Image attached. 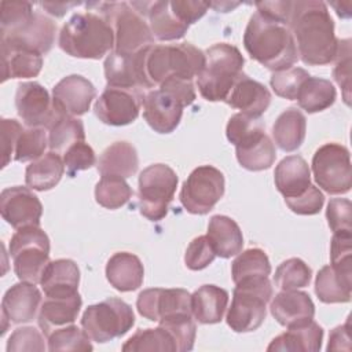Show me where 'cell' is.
<instances>
[{
	"instance_id": "cell-1",
	"label": "cell",
	"mask_w": 352,
	"mask_h": 352,
	"mask_svg": "<svg viewBox=\"0 0 352 352\" xmlns=\"http://www.w3.org/2000/svg\"><path fill=\"white\" fill-rule=\"evenodd\" d=\"M289 29L293 33L298 58L311 66H322L334 60L338 38L334 22L323 1H293Z\"/></svg>"
},
{
	"instance_id": "cell-2",
	"label": "cell",
	"mask_w": 352,
	"mask_h": 352,
	"mask_svg": "<svg viewBox=\"0 0 352 352\" xmlns=\"http://www.w3.org/2000/svg\"><path fill=\"white\" fill-rule=\"evenodd\" d=\"M243 47L252 59L272 72L290 69L298 60L292 30L258 11L246 25Z\"/></svg>"
},
{
	"instance_id": "cell-3",
	"label": "cell",
	"mask_w": 352,
	"mask_h": 352,
	"mask_svg": "<svg viewBox=\"0 0 352 352\" xmlns=\"http://www.w3.org/2000/svg\"><path fill=\"white\" fill-rule=\"evenodd\" d=\"M58 44L70 56L100 59L114 50V32L100 14L78 12L60 29Z\"/></svg>"
},
{
	"instance_id": "cell-4",
	"label": "cell",
	"mask_w": 352,
	"mask_h": 352,
	"mask_svg": "<svg viewBox=\"0 0 352 352\" xmlns=\"http://www.w3.org/2000/svg\"><path fill=\"white\" fill-rule=\"evenodd\" d=\"M144 74L154 88L169 77L191 80L198 77L205 66V52L191 43L173 45H150L143 50Z\"/></svg>"
},
{
	"instance_id": "cell-5",
	"label": "cell",
	"mask_w": 352,
	"mask_h": 352,
	"mask_svg": "<svg viewBox=\"0 0 352 352\" xmlns=\"http://www.w3.org/2000/svg\"><path fill=\"white\" fill-rule=\"evenodd\" d=\"M245 59L241 51L228 43H217L205 51V66L197 77V85L204 99L226 100L243 73Z\"/></svg>"
},
{
	"instance_id": "cell-6",
	"label": "cell",
	"mask_w": 352,
	"mask_h": 352,
	"mask_svg": "<svg viewBox=\"0 0 352 352\" xmlns=\"http://www.w3.org/2000/svg\"><path fill=\"white\" fill-rule=\"evenodd\" d=\"M272 285L268 278L235 283L232 301L227 311V324L235 333L257 330L267 315V304L272 298Z\"/></svg>"
},
{
	"instance_id": "cell-7",
	"label": "cell",
	"mask_w": 352,
	"mask_h": 352,
	"mask_svg": "<svg viewBox=\"0 0 352 352\" xmlns=\"http://www.w3.org/2000/svg\"><path fill=\"white\" fill-rule=\"evenodd\" d=\"M98 14L104 16L114 32L116 52L132 55L154 44L150 26L144 16L131 3H95Z\"/></svg>"
},
{
	"instance_id": "cell-8",
	"label": "cell",
	"mask_w": 352,
	"mask_h": 352,
	"mask_svg": "<svg viewBox=\"0 0 352 352\" xmlns=\"http://www.w3.org/2000/svg\"><path fill=\"white\" fill-rule=\"evenodd\" d=\"M10 254L19 280L40 283L50 263V238L40 227L19 228L11 238Z\"/></svg>"
},
{
	"instance_id": "cell-9",
	"label": "cell",
	"mask_w": 352,
	"mask_h": 352,
	"mask_svg": "<svg viewBox=\"0 0 352 352\" xmlns=\"http://www.w3.org/2000/svg\"><path fill=\"white\" fill-rule=\"evenodd\" d=\"M176 172L165 164H153L139 175V210L151 220L158 221L168 213L177 187Z\"/></svg>"
},
{
	"instance_id": "cell-10",
	"label": "cell",
	"mask_w": 352,
	"mask_h": 352,
	"mask_svg": "<svg viewBox=\"0 0 352 352\" xmlns=\"http://www.w3.org/2000/svg\"><path fill=\"white\" fill-rule=\"evenodd\" d=\"M135 323V315L129 304L110 297L89 305L81 318V326L92 341L107 342L126 334Z\"/></svg>"
},
{
	"instance_id": "cell-11",
	"label": "cell",
	"mask_w": 352,
	"mask_h": 352,
	"mask_svg": "<svg viewBox=\"0 0 352 352\" xmlns=\"http://www.w3.org/2000/svg\"><path fill=\"white\" fill-rule=\"evenodd\" d=\"M316 184L329 194H346L352 187L349 150L340 143H324L312 157Z\"/></svg>"
},
{
	"instance_id": "cell-12",
	"label": "cell",
	"mask_w": 352,
	"mask_h": 352,
	"mask_svg": "<svg viewBox=\"0 0 352 352\" xmlns=\"http://www.w3.org/2000/svg\"><path fill=\"white\" fill-rule=\"evenodd\" d=\"M224 188V175L212 165H201L184 180L179 198L188 213L206 214L221 199Z\"/></svg>"
},
{
	"instance_id": "cell-13",
	"label": "cell",
	"mask_w": 352,
	"mask_h": 352,
	"mask_svg": "<svg viewBox=\"0 0 352 352\" xmlns=\"http://www.w3.org/2000/svg\"><path fill=\"white\" fill-rule=\"evenodd\" d=\"M15 106L19 118L29 128L50 129L59 117L65 116L56 110L48 91L36 81L18 85Z\"/></svg>"
},
{
	"instance_id": "cell-14",
	"label": "cell",
	"mask_w": 352,
	"mask_h": 352,
	"mask_svg": "<svg viewBox=\"0 0 352 352\" xmlns=\"http://www.w3.org/2000/svg\"><path fill=\"white\" fill-rule=\"evenodd\" d=\"M144 94L140 89L107 87L96 99L94 111L103 124L128 125L138 118Z\"/></svg>"
},
{
	"instance_id": "cell-15",
	"label": "cell",
	"mask_w": 352,
	"mask_h": 352,
	"mask_svg": "<svg viewBox=\"0 0 352 352\" xmlns=\"http://www.w3.org/2000/svg\"><path fill=\"white\" fill-rule=\"evenodd\" d=\"M56 25L40 12H34L14 30L0 33L1 50H29L47 54L55 41Z\"/></svg>"
},
{
	"instance_id": "cell-16",
	"label": "cell",
	"mask_w": 352,
	"mask_h": 352,
	"mask_svg": "<svg viewBox=\"0 0 352 352\" xmlns=\"http://www.w3.org/2000/svg\"><path fill=\"white\" fill-rule=\"evenodd\" d=\"M139 314L153 322L176 315H191V294L184 289H146L136 300Z\"/></svg>"
},
{
	"instance_id": "cell-17",
	"label": "cell",
	"mask_w": 352,
	"mask_h": 352,
	"mask_svg": "<svg viewBox=\"0 0 352 352\" xmlns=\"http://www.w3.org/2000/svg\"><path fill=\"white\" fill-rule=\"evenodd\" d=\"M1 217L15 230L25 227H40L43 205L38 197L22 186L7 187L0 194Z\"/></svg>"
},
{
	"instance_id": "cell-18",
	"label": "cell",
	"mask_w": 352,
	"mask_h": 352,
	"mask_svg": "<svg viewBox=\"0 0 352 352\" xmlns=\"http://www.w3.org/2000/svg\"><path fill=\"white\" fill-rule=\"evenodd\" d=\"M142 106L144 120L158 133L173 132L179 125L183 109L186 107L176 95L161 87L147 92Z\"/></svg>"
},
{
	"instance_id": "cell-19",
	"label": "cell",
	"mask_w": 352,
	"mask_h": 352,
	"mask_svg": "<svg viewBox=\"0 0 352 352\" xmlns=\"http://www.w3.org/2000/svg\"><path fill=\"white\" fill-rule=\"evenodd\" d=\"M234 146L239 165L248 170H264L275 162V146L261 121L243 133Z\"/></svg>"
},
{
	"instance_id": "cell-20",
	"label": "cell",
	"mask_w": 352,
	"mask_h": 352,
	"mask_svg": "<svg viewBox=\"0 0 352 352\" xmlns=\"http://www.w3.org/2000/svg\"><path fill=\"white\" fill-rule=\"evenodd\" d=\"M143 50L132 55L111 51L106 56L103 67L107 87L140 91L150 89L143 67Z\"/></svg>"
},
{
	"instance_id": "cell-21",
	"label": "cell",
	"mask_w": 352,
	"mask_h": 352,
	"mask_svg": "<svg viewBox=\"0 0 352 352\" xmlns=\"http://www.w3.org/2000/svg\"><path fill=\"white\" fill-rule=\"evenodd\" d=\"M41 304V293L34 283L19 282L12 285L1 300V319L3 330H7V323L21 324L32 322Z\"/></svg>"
},
{
	"instance_id": "cell-22",
	"label": "cell",
	"mask_w": 352,
	"mask_h": 352,
	"mask_svg": "<svg viewBox=\"0 0 352 352\" xmlns=\"http://www.w3.org/2000/svg\"><path fill=\"white\" fill-rule=\"evenodd\" d=\"M95 96L94 84L80 74L66 76L52 88V102L56 110L65 116L85 114Z\"/></svg>"
},
{
	"instance_id": "cell-23",
	"label": "cell",
	"mask_w": 352,
	"mask_h": 352,
	"mask_svg": "<svg viewBox=\"0 0 352 352\" xmlns=\"http://www.w3.org/2000/svg\"><path fill=\"white\" fill-rule=\"evenodd\" d=\"M131 6L144 18H148V26L154 38L160 41H172L182 38L188 25L182 22L172 11L169 1H133Z\"/></svg>"
},
{
	"instance_id": "cell-24",
	"label": "cell",
	"mask_w": 352,
	"mask_h": 352,
	"mask_svg": "<svg viewBox=\"0 0 352 352\" xmlns=\"http://www.w3.org/2000/svg\"><path fill=\"white\" fill-rule=\"evenodd\" d=\"M270 311L279 324L292 327L312 320L315 305L305 292L282 290L271 300Z\"/></svg>"
},
{
	"instance_id": "cell-25",
	"label": "cell",
	"mask_w": 352,
	"mask_h": 352,
	"mask_svg": "<svg viewBox=\"0 0 352 352\" xmlns=\"http://www.w3.org/2000/svg\"><path fill=\"white\" fill-rule=\"evenodd\" d=\"M224 102L232 109L241 110L242 114L260 118L271 103V92L264 84L243 74Z\"/></svg>"
},
{
	"instance_id": "cell-26",
	"label": "cell",
	"mask_w": 352,
	"mask_h": 352,
	"mask_svg": "<svg viewBox=\"0 0 352 352\" xmlns=\"http://www.w3.org/2000/svg\"><path fill=\"white\" fill-rule=\"evenodd\" d=\"M82 305L78 293L69 297H47L38 311V326L45 337L52 331L73 324Z\"/></svg>"
},
{
	"instance_id": "cell-27",
	"label": "cell",
	"mask_w": 352,
	"mask_h": 352,
	"mask_svg": "<svg viewBox=\"0 0 352 352\" xmlns=\"http://www.w3.org/2000/svg\"><path fill=\"white\" fill-rule=\"evenodd\" d=\"M80 270L70 258H58L50 261L45 267L40 285L45 297H69L78 289Z\"/></svg>"
},
{
	"instance_id": "cell-28",
	"label": "cell",
	"mask_w": 352,
	"mask_h": 352,
	"mask_svg": "<svg viewBox=\"0 0 352 352\" xmlns=\"http://www.w3.org/2000/svg\"><path fill=\"white\" fill-rule=\"evenodd\" d=\"M323 329L312 320L287 327V331L275 337L267 346L268 352H316L320 351Z\"/></svg>"
},
{
	"instance_id": "cell-29",
	"label": "cell",
	"mask_w": 352,
	"mask_h": 352,
	"mask_svg": "<svg viewBox=\"0 0 352 352\" xmlns=\"http://www.w3.org/2000/svg\"><path fill=\"white\" fill-rule=\"evenodd\" d=\"M274 180L285 199L294 198L311 186V169L301 155H289L276 165Z\"/></svg>"
},
{
	"instance_id": "cell-30",
	"label": "cell",
	"mask_w": 352,
	"mask_h": 352,
	"mask_svg": "<svg viewBox=\"0 0 352 352\" xmlns=\"http://www.w3.org/2000/svg\"><path fill=\"white\" fill-rule=\"evenodd\" d=\"M106 278L116 290L133 292L143 283L144 268L138 256L129 252H118L106 264Z\"/></svg>"
},
{
	"instance_id": "cell-31",
	"label": "cell",
	"mask_w": 352,
	"mask_h": 352,
	"mask_svg": "<svg viewBox=\"0 0 352 352\" xmlns=\"http://www.w3.org/2000/svg\"><path fill=\"white\" fill-rule=\"evenodd\" d=\"M216 256L230 258L242 252L243 235L236 224L228 216L214 214L210 217L206 234Z\"/></svg>"
},
{
	"instance_id": "cell-32",
	"label": "cell",
	"mask_w": 352,
	"mask_h": 352,
	"mask_svg": "<svg viewBox=\"0 0 352 352\" xmlns=\"http://www.w3.org/2000/svg\"><path fill=\"white\" fill-rule=\"evenodd\" d=\"M228 292L216 285H202L191 294V315L198 323H219L228 305Z\"/></svg>"
},
{
	"instance_id": "cell-33",
	"label": "cell",
	"mask_w": 352,
	"mask_h": 352,
	"mask_svg": "<svg viewBox=\"0 0 352 352\" xmlns=\"http://www.w3.org/2000/svg\"><path fill=\"white\" fill-rule=\"evenodd\" d=\"M139 168V157L136 148L128 142H114L99 157L96 162L98 172L122 179L131 177Z\"/></svg>"
},
{
	"instance_id": "cell-34",
	"label": "cell",
	"mask_w": 352,
	"mask_h": 352,
	"mask_svg": "<svg viewBox=\"0 0 352 352\" xmlns=\"http://www.w3.org/2000/svg\"><path fill=\"white\" fill-rule=\"evenodd\" d=\"M307 132L305 116L297 107H289L282 111L272 125V138L275 144L283 151L297 150Z\"/></svg>"
},
{
	"instance_id": "cell-35",
	"label": "cell",
	"mask_w": 352,
	"mask_h": 352,
	"mask_svg": "<svg viewBox=\"0 0 352 352\" xmlns=\"http://www.w3.org/2000/svg\"><path fill=\"white\" fill-rule=\"evenodd\" d=\"M63 173L65 164L60 155L55 151H48L28 165L25 182L32 190L47 191L59 183Z\"/></svg>"
},
{
	"instance_id": "cell-36",
	"label": "cell",
	"mask_w": 352,
	"mask_h": 352,
	"mask_svg": "<svg viewBox=\"0 0 352 352\" xmlns=\"http://www.w3.org/2000/svg\"><path fill=\"white\" fill-rule=\"evenodd\" d=\"M352 276H346L331 265L319 270L315 279V293L322 302H348L351 300Z\"/></svg>"
},
{
	"instance_id": "cell-37",
	"label": "cell",
	"mask_w": 352,
	"mask_h": 352,
	"mask_svg": "<svg viewBox=\"0 0 352 352\" xmlns=\"http://www.w3.org/2000/svg\"><path fill=\"white\" fill-rule=\"evenodd\" d=\"M337 98L334 85L320 77H308L297 94L298 106L307 113H318L330 107Z\"/></svg>"
},
{
	"instance_id": "cell-38",
	"label": "cell",
	"mask_w": 352,
	"mask_h": 352,
	"mask_svg": "<svg viewBox=\"0 0 352 352\" xmlns=\"http://www.w3.org/2000/svg\"><path fill=\"white\" fill-rule=\"evenodd\" d=\"M1 59L3 81L36 77L43 67V55L29 50H1Z\"/></svg>"
},
{
	"instance_id": "cell-39",
	"label": "cell",
	"mask_w": 352,
	"mask_h": 352,
	"mask_svg": "<svg viewBox=\"0 0 352 352\" xmlns=\"http://www.w3.org/2000/svg\"><path fill=\"white\" fill-rule=\"evenodd\" d=\"M271 264L265 252L260 248H250L238 253L231 264V275L234 283L268 278Z\"/></svg>"
},
{
	"instance_id": "cell-40",
	"label": "cell",
	"mask_w": 352,
	"mask_h": 352,
	"mask_svg": "<svg viewBox=\"0 0 352 352\" xmlns=\"http://www.w3.org/2000/svg\"><path fill=\"white\" fill-rule=\"evenodd\" d=\"M124 352H177L172 334L162 326L155 329H139L121 348Z\"/></svg>"
},
{
	"instance_id": "cell-41",
	"label": "cell",
	"mask_w": 352,
	"mask_h": 352,
	"mask_svg": "<svg viewBox=\"0 0 352 352\" xmlns=\"http://www.w3.org/2000/svg\"><path fill=\"white\" fill-rule=\"evenodd\" d=\"M48 146L58 154L70 148L73 144L85 140L82 121L73 116H62L48 129Z\"/></svg>"
},
{
	"instance_id": "cell-42",
	"label": "cell",
	"mask_w": 352,
	"mask_h": 352,
	"mask_svg": "<svg viewBox=\"0 0 352 352\" xmlns=\"http://www.w3.org/2000/svg\"><path fill=\"white\" fill-rule=\"evenodd\" d=\"M132 197V190L125 179L103 175L95 186V199L106 209H118Z\"/></svg>"
},
{
	"instance_id": "cell-43",
	"label": "cell",
	"mask_w": 352,
	"mask_h": 352,
	"mask_svg": "<svg viewBox=\"0 0 352 352\" xmlns=\"http://www.w3.org/2000/svg\"><path fill=\"white\" fill-rule=\"evenodd\" d=\"M312 270L301 258L292 257L278 265L274 275L275 286L280 290H297L309 285Z\"/></svg>"
},
{
	"instance_id": "cell-44",
	"label": "cell",
	"mask_w": 352,
	"mask_h": 352,
	"mask_svg": "<svg viewBox=\"0 0 352 352\" xmlns=\"http://www.w3.org/2000/svg\"><path fill=\"white\" fill-rule=\"evenodd\" d=\"M48 349L55 351H92L91 338L74 324H69L52 331L48 337Z\"/></svg>"
},
{
	"instance_id": "cell-45",
	"label": "cell",
	"mask_w": 352,
	"mask_h": 352,
	"mask_svg": "<svg viewBox=\"0 0 352 352\" xmlns=\"http://www.w3.org/2000/svg\"><path fill=\"white\" fill-rule=\"evenodd\" d=\"M48 146V138L45 128H28L23 129L18 138L14 160L18 162L34 161L44 155V150Z\"/></svg>"
},
{
	"instance_id": "cell-46",
	"label": "cell",
	"mask_w": 352,
	"mask_h": 352,
	"mask_svg": "<svg viewBox=\"0 0 352 352\" xmlns=\"http://www.w3.org/2000/svg\"><path fill=\"white\" fill-rule=\"evenodd\" d=\"M160 326L165 327L173 337L177 352H187L194 348L197 326L191 319V315H176L172 318L158 320Z\"/></svg>"
},
{
	"instance_id": "cell-47",
	"label": "cell",
	"mask_w": 352,
	"mask_h": 352,
	"mask_svg": "<svg viewBox=\"0 0 352 352\" xmlns=\"http://www.w3.org/2000/svg\"><path fill=\"white\" fill-rule=\"evenodd\" d=\"M309 77V73L302 67H290L274 72L270 84L274 92L285 99L294 100L300 91L301 84Z\"/></svg>"
},
{
	"instance_id": "cell-48",
	"label": "cell",
	"mask_w": 352,
	"mask_h": 352,
	"mask_svg": "<svg viewBox=\"0 0 352 352\" xmlns=\"http://www.w3.org/2000/svg\"><path fill=\"white\" fill-rule=\"evenodd\" d=\"M331 267L352 276V232H334L330 243Z\"/></svg>"
},
{
	"instance_id": "cell-49",
	"label": "cell",
	"mask_w": 352,
	"mask_h": 352,
	"mask_svg": "<svg viewBox=\"0 0 352 352\" xmlns=\"http://www.w3.org/2000/svg\"><path fill=\"white\" fill-rule=\"evenodd\" d=\"M334 69L333 76L337 84L342 88V98L346 104L351 99V40L338 38V48L333 60Z\"/></svg>"
},
{
	"instance_id": "cell-50",
	"label": "cell",
	"mask_w": 352,
	"mask_h": 352,
	"mask_svg": "<svg viewBox=\"0 0 352 352\" xmlns=\"http://www.w3.org/2000/svg\"><path fill=\"white\" fill-rule=\"evenodd\" d=\"M7 352H43L45 351V342L43 334L33 326L18 327L10 336L6 346Z\"/></svg>"
},
{
	"instance_id": "cell-51",
	"label": "cell",
	"mask_w": 352,
	"mask_h": 352,
	"mask_svg": "<svg viewBox=\"0 0 352 352\" xmlns=\"http://www.w3.org/2000/svg\"><path fill=\"white\" fill-rule=\"evenodd\" d=\"M96 162L98 161L94 148L85 142H78L73 144L70 148L65 151L63 155L65 170L70 177H73L80 170L89 169Z\"/></svg>"
},
{
	"instance_id": "cell-52",
	"label": "cell",
	"mask_w": 352,
	"mask_h": 352,
	"mask_svg": "<svg viewBox=\"0 0 352 352\" xmlns=\"http://www.w3.org/2000/svg\"><path fill=\"white\" fill-rule=\"evenodd\" d=\"M0 11V33L16 29L34 14L33 6L26 1H1Z\"/></svg>"
},
{
	"instance_id": "cell-53",
	"label": "cell",
	"mask_w": 352,
	"mask_h": 352,
	"mask_svg": "<svg viewBox=\"0 0 352 352\" xmlns=\"http://www.w3.org/2000/svg\"><path fill=\"white\" fill-rule=\"evenodd\" d=\"M326 219L334 232H352V204L346 198H333L327 204Z\"/></svg>"
},
{
	"instance_id": "cell-54",
	"label": "cell",
	"mask_w": 352,
	"mask_h": 352,
	"mask_svg": "<svg viewBox=\"0 0 352 352\" xmlns=\"http://www.w3.org/2000/svg\"><path fill=\"white\" fill-rule=\"evenodd\" d=\"M216 257V253L206 235H199L194 238L186 249L184 263L187 268L192 271H199L206 268Z\"/></svg>"
},
{
	"instance_id": "cell-55",
	"label": "cell",
	"mask_w": 352,
	"mask_h": 352,
	"mask_svg": "<svg viewBox=\"0 0 352 352\" xmlns=\"http://www.w3.org/2000/svg\"><path fill=\"white\" fill-rule=\"evenodd\" d=\"M285 202L292 212L302 216H311L320 212L324 204V197L316 186L311 184L301 195L286 198Z\"/></svg>"
},
{
	"instance_id": "cell-56",
	"label": "cell",
	"mask_w": 352,
	"mask_h": 352,
	"mask_svg": "<svg viewBox=\"0 0 352 352\" xmlns=\"http://www.w3.org/2000/svg\"><path fill=\"white\" fill-rule=\"evenodd\" d=\"M23 132L22 125L12 118H3L1 120V166L6 168L10 161L14 158L15 146L18 138Z\"/></svg>"
},
{
	"instance_id": "cell-57",
	"label": "cell",
	"mask_w": 352,
	"mask_h": 352,
	"mask_svg": "<svg viewBox=\"0 0 352 352\" xmlns=\"http://www.w3.org/2000/svg\"><path fill=\"white\" fill-rule=\"evenodd\" d=\"M169 4L176 16L188 26L202 18L209 7L208 3L192 0H173Z\"/></svg>"
},
{
	"instance_id": "cell-58",
	"label": "cell",
	"mask_w": 352,
	"mask_h": 352,
	"mask_svg": "<svg viewBox=\"0 0 352 352\" xmlns=\"http://www.w3.org/2000/svg\"><path fill=\"white\" fill-rule=\"evenodd\" d=\"M293 1H257V11L289 28Z\"/></svg>"
},
{
	"instance_id": "cell-59",
	"label": "cell",
	"mask_w": 352,
	"mask_h": 352,
	"mask_svg": "<svg viewBox=\"0 0 352 352\" xmlns=\"http://www.w3.org/2000/svg\"><path fill=\"white\" fill-rule=\"evenodd\" d=\"M351 351V322L348 320L331 330L327 351Z\"/></svg>"
},
{
	"instance_id": "cell-60",
	"label": "cell",
	"mask_w": 352,
	"mask_h": 352,
	"mask_svg": "<svg viewBox=\"0 0 352 352\" xmlns=\"http://www.w3.org/2000/svg\"><path fill=\"white\" fill-rule=\"evenodd\" d=\"M78 4L80 3H41L40 6L44 10H47L48 14H51L56 18H60L67 12V10L70 7H74V6H78Z\"/></svg>"
},
{
	"instance_id": "cell-61",
	"label": "cell",
	"mask_w": 352,
	"mask_h": 352,
	"mask_svg": "<svg viewBox=\"0 0 352 352\" xmlns=\"http://www.w3.org/2000/svg\"><path fill=\"white\" fill-rule=\"evenodd\" d=\"M330 6L336 10L337 15L341 16V18H351L352 15V11H351V7H352V3L351 1H331Z\"/></svg>"
},
{
	"instance_id": "cell-62",
	"label": "cell",
	"mask_w": 352,
	"mask_h": 352,
	"mask_svg": "<svg viewBox=\"0 0 352 352\" xmlns=\"http://www.w3.org/2000/svg\"><path fill=\"white\" fill-rule=\"evenodd\" d=\"M208 4H209V7H213L217 11H221V12L231 11L234 7L239 6V3H228V1H224V3H208Z\"/></svg>"
}]
</instances>
